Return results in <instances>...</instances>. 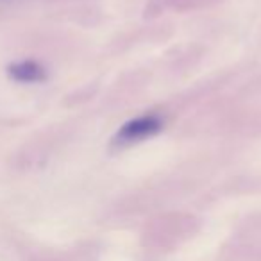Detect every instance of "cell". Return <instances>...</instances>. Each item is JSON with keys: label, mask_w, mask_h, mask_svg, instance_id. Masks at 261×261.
Masks as SVG:
<instances>
[{"label": "cell", "mask_w": 261, "mask_h": 261, "mask_svg": "<svg viewBox=\"0 0 261 261\" xmlns=\"http://www.w3.org/2000/svg\"><path fill=\"white\" fill-rule=\"evenodd\" d=\"M161 129H163V122L158 115H142L123 123L113 142L116 145H130L158 135Z\"/></svg>", "instance_id": "6da1fadb"}, {"label": "cell", "mask_w": 261, "mask_h": 261, "mask_svg": "<svg viewBox=\"0 0 261 261\" xmlns=\"http://www.w3.org/2000/svg\"><path fill=\"white\" fill-rule=\"evenodd\" d=\"M8 73L11 79L18 81V83H43L47 79V70L36 61H20L9 65Z\"/></svg>", "instance_id": "7a4b0ae2"}]
</instances>
